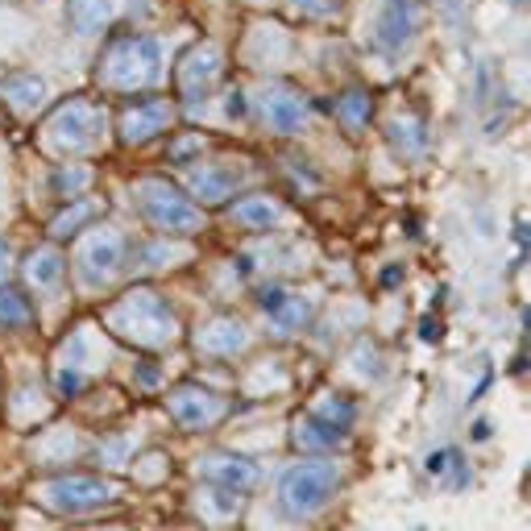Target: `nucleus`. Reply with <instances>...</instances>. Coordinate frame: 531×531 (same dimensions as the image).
<instances>
[{
    "instance_id": "obj_1",
    "label": "nucleus",
    "mask_w": 531,
    "mask_h": 531,
    "mask_svg": "<svg viewBox=\"0 0 531 531\" xmlns=\"http://www.w3.org/2000/svg\"><path fill=\"white\" fill-rule=\"evenodd\" d=\"M104 328L146 353H162L179 341V316L154 287H133L104 312Z\"/></svg>"
},
{
    "instance_id": "obj_2",
    "label": "nucleus",
    "mask_w": 531,
    "mask_h": 531,
    "mask_svg": "<svg viewBox=\"0 0 531 531\" xmlns=\"http://www.w3.org/2000/svg\"><path fill=\"white\" fill-rule=\"evenodd\" d=\"M96 79L104 88H117V92H142V88H154L162 79V50L154 38H142V34H129V38H117L108 42L100 63H96Z\"/></svg>"
},
{
    "instance_id": "obj_3",
    "label": "nucleus",
    "mask_w": 531,
    "mask_h": 531,
    "mask_svg": "<svg viewBox=\"0 0 531 531\" xmlns=\"http://www.w3.org/2000/svg\"><path fill=\"white\" fill-rule=\"evenodd\" d=\"M341 490V469L332 461H295L283 469L278 478V507H283L287 519H312L316 511H324L332 494Z\"/></svg>"
},
{
    "instance_id": "obj_4",
    "label": "nucleus",
    "mask_w": 531,
    "mask_h": 531,
    "mask_svg": "<svg viewBox=\"0 0 531 531\" xmlns=\"http://www.w3.org/2000/svg\"><path fill=\"white\" fill-rule=\"evenodd\" d=\"M121 482L113 478H92V473H59V478H46L34 486V502L54 515H92L104 507H117L121 502Z\"/></svg>"
},
{
    "instance_id": "obj_5",
    "label": "nucleus",
    "mask_w": 531,
    "mask_h": 531,
    "mask_svg": "<svg viewBox=\"0 0 531 531\" xmlns=\"http://www.w3.org/2000/svg\"><path fill=\"white\" fill-rule=\"evenodd\" d=\"M133 200L137 212H142L150 225L166 237H187V233H200L204 229V212L195 208V200L187 191H179L171 179H137L133 183Z\"/></svg>"
},
{
    "instance_id": "obj_6",
    "label": "nucleus",
    "mask_w": 531,
    "mask_h": 531,
    "mask_svg": "<svg viewBox=\"0 0 531 531\" xmlns=\"http://www.w3.org/2000/svg\"><path fill=\"white\" fill-rule=\"evenodd\" d=\"M42 142L54 154H92L104 142V113L83 96L63 100L42 125Z\"/></svg>"
},
{
    "instance_id": "obj_7",
    "label": "nucleus",
    "mask_w": 531,
    "mask_h": 531,
    "mask_svg": "<svg viewBox=\"0 0 531 531\" xmlns=\"http://www.w3.org/2000/svg\"><path fill=\"white\" fill-rule=\"evenodd\" d=\"M125 254H129L125 237L113 225H96L75 241V278L88 291H100L125 270Z\"/></svg>"
},
{
    "instance_id": "obj_8",
    "label": "nucleus",
    "mask_w": 531,
    "mask_h": 531,
    "mask_svg": "<svg viewBox=\"0 0 531 531\" xmlns=\"http://www.w3.org/2000/svg\"><path fill=\"white\" fill-rule=\"evenodd\" d=\"M424 25V0H386L370 25V46L382 54H403Z\"/></svg>"
},
{
    "instance_id": "obj_9",
    "label": "nucleus",
    "mask_w": 531,
    "mask_h": 531,
    "mask_svg": "<svg viewBox=\"0 0 531 531\" xmlns=\"http://www.w3.org/2000/svg\"><path fill=\"white\" fill-rule=\"evenodd\" d=\"M166 411H171V419L179 428L204 432V428H216L220 419L229 415V399H220L216 390H208V386L183 382V386H175L171 395H166Z\"/></svg>"
},
{
    "instance_id": "obj_10",
    "label": "nucleus",
    "mask_w": 531,
    "mask_h": 531,
    "mask_svg": "<svg viewBox=\"0 0 531 531\" xmlns=\"http://www.w3.org/2000/svg\"><path fill=\"white\" fill-rule=\"evenodd\" d=\"M171 117H175V108H171V100H162V96L129 100L121 108V117H117V137L125 146H142V142H150V137H158L166 125H171Z\"/></svg>"
},
{
    "instance_id": "obj_11",
    "label": "nucleus",
    "mask_w": 531,
    "mask_h": 531,
    "mask_svg": "<svg viewBox=\"0 0 531 531\" xmlns=\"http://www.w3.org/2000/svg\"><path fill=\"white\" fill-rule=\"evenodd\" d=\"M216 79H220V50L212 42H195L175 67V83L183 100H204L216 88Z\"/></svg>"
},
{
    "instance_id": "obj_12",
    "label": "nucleus",
    "mask_w": 531,
    "mask_h": 531,
    "mask_svg": "<svg viewBox=\"0 0 531 531\" xmlns=\"http://www.w3.org/2000/svg\"><path fill=\"white\" fill-rule=\"evenodd\" d=\"M312 117V104L303 92H295L291 83H266L262 88V121L274 133H299Z\"/></svg>"
},
{
    "instance_id": "obj_13",
    "label": "nucleus",
    "mask_w": 531,
    "mask_h": 531,
    "mask_svg": "<svg viewBox=\"0 0 531 531\" xmlns=\"http://www.w3.org/2000/svg\"><path fill=\"white\" fill-rule=\"evenodd\" d=\"M200 478L204 482H212V486H225V490H237V494H245V490H254L258 482H262V469H258V461H249V457H237V453H225V449H216V453H204L200 457Z\"/></svg>"
},
{
    "instance_id": "obj_14",
    "label": "nucleus",
    "mask_w": 531,
    "mask_h": 531,
    "mask_svg": "<svg viewBox=\"0 0 531 531\" xmlns=\"http://www.w3.org/2000/svg\"><path fill=\"white\" fill-rule=\"evenodd\" d=\"M195 349L204 357H237L249 349V328L237 316H216L208 324H200L195 332Z\"/></svg>"
},
{
    "instance_id": "obj_15",
    "label": "nucleus",
    "mask_w": 531,
    "mask_h": 531,
    "mask_svg": "<svg viewBox=\"0 0 531 531\" xmlns=\"http://www.w3.org/2000/svg\"><path fill=\"white\" fill-rule=\"evenodd\" d=\"M258 307L278 332H299L312 320V299H303L299 291H287V287H266L258 295Z\"/></svg>"
},
{
    "instance_id": "obj_16",
    "label": "nucleus",
    "mask_w": 531,
    "mask_h": 531,
    "mask_svg": "<svg viewBox=\"0 0 531 531\" xmlns=\"http://www.w3.org/2000/svg\"><path fill=\"white\" fill-rule=\"evenodd\" d=\"M187 187L200 204H225L241 187V171H225V166H195L187 171Z\"/></svg>"
},
{
    "instance_id": "obj_17",
    "label": "nucleus",
    "mask_w": 531,
    "mask_h": 531,
    "mask_svg": "<svg viewBox=\"0 0 531 531\" xmlns=\"http://www.w3.org/2000/svg\"><path fill=\"white\" fill-rule=\"evenodd\" d=\"M63 270H67V262H63V254L54 245H42V249H30L25 254V262H21V278L30 287H38V291H54L63 283Z\"/></svg>"
},
{
    "instance_id": "obj_18",
    "label": "nucleus",
    "mask_w": 531,
    "mask_h": 531,
    "mask_svg": "<svg viewBox=\"0 0 531 531\" xmlns=\"http://www.w3.org/2000/svg\"><path fill=\"white\" fill-rule=\"evenodd\" d=\"M291 444L303 449V453H328V449H337V444H341V428L307 411L291 424Z\"/></svg>"
},
{
    "instance_id": "obj_19",
    "label": "nucleus",
    "mask_w": 531,
    "mask_h": 531,
    "mask_svg": "<svg viewBox=\"0 0 531 531\" xmlns=\"http://www.w3.org/2000/svg\"><path fill=\"white\" fill-rule=\"evenodd\" d=\"M229 216L241 229H274L278 220H283V208H278V200H270V195L254 191V195H241V200L229 208Z\"/></svg>"
},
{
    "instance_id": "obj_20",
    "label": "nucleus",
    "mask_w": 531,
    "mask_h": 531,
    "mask_svg": "<svg viewBox=\"0 0 531 531\" xmlns=\"http://www.w3.org/2000/svg\"><path fill=\"white\" fill-rule=\"evenodd\" d=\"M0 92H5V100L17 108V113H34V108L46 100V79H38L30 71H13V75H5V83H0Z\"/></svg>"
},
{
    "instance_id": "obj_21",
    "label": "nucleus",
    "mask_w": 531,
    "mask_h": 531,
    "mask_svg": "<svg viewBox=\"0 0 531 531\" xmlns=\"http://www.w3.org/2000/svg\"><path fill=\"white\" fill-rule=\"evenodd\" d=\"M386 137H390V146H395V154H403V158H419L428 150V129H424V121L419 117H403V121H395L386 129Z\"/></svg>"
},
{
    "instance_id": "obj_22",
    "label": "nucleus",
    "mask_w": 531,
    "mask_h": 531,
    "mask_svg": "<svg viewBox=\"0 0 531 531\" xmlns=\"http://www.w3.org/2000/svg\"><path fill=\"white\" fill-rule=\"evenodd\" d=\"M67 17L79 34H96L113 17V0H67Z\"/></svg>"
},
{
    "instance_id": "obj_23",
    "label": "nucleus",
    "mask_w": 531,
    "mask_h": 531,
    "mask_svg": "<svg viewBox=\"0 0 531 531\" xmlns=\"http://www.w3.org/2000/svg\"><path fill=\"white\" fill-rule=\"evenodd\" d=\"M34 320V303L21 287H0V328H25Z\"/></svg>"
},
{
    "instance_id": "obj_24",
    "label": "nucleus",
    "mask_w": 531,
    "mask_h": 531,
    "mask_svg": "<svg viewBox=\"0 0 531 531\" xmlns=\"http://www.w3.org/2000/svg\"><path fill=\"white\" fill-rule=\"evenodd\" d=\"M96 216V200H75V204H67L59 216L50 220V237L54 241H63V237H75L83 225H88V220Z\"/></svg>"
},
{
    "instance_id": "obj_25",
    "label": "nucleus",
    "mask_w": 531,
    "mask_h": 531,
    "mask_svg": "<svg viewBox=\"0 0 531 531\" xmlns=\"http://www.w3.org/2000/svg\"><path fill=\"white\" fill-rule=\"evenodd\" d=\"M370 113H374V100H370V92H361V88H349V92L337 100V117H341V125L353 129V133L370 121Z\"/></svg>"
},
{
    "instance_id": "obj_26",
    "label": "nucleus",
    "mask_w": 531,
    "mask_h": 531,
    "mask_svg": "<svg viewBox=\"0 0 531 531\" xmlns=\"http://www.w3.org/2000/svg\"><path fill=\"white\" fill-rule=\"evenodd\" d=\"M312 415H320V419H328V424L345 428L349 419H353V407H349V399H345V395H324V399L312 407Z\"/></svg>"
},
{
    "instance_id": "obj_27",
    "label": "nucleus",
    "mask_w": 531,
    "mask_h": 531,
    "mask_svg": "<svg viewBox=\"0 0 531 531\" xmlns=\"http://www.w3.org/2000/svg\"><path fill=\"white\" fill-rule=\"evenodd\" d=\"M137 469H142V473H137V482H142V486H158L162 469H166V453H146L142 461H137Z\"/></svg>"
},
{
    "instance_id": "obj_28",
    "label": "nucleus",
    "mask_w": 531,
    "mask_h": 531,
    "mask_svg": "<svg viewBox=\"0 0 531 531\" xmlns=\"http://www.w3.org/2000/svg\"><path fill=\"white\" fill-rule=\"evenodd\" d=\"M88 183H92L88 166H67V171H59V179H54V187H59V191H83Z\"/></svg>"
},
{
    "instance_id": "obj_29",
    "label": "nucleus",
    "mask_w": 531,
    "mask_h": 531,
    "mask_svg": "<svg viewBox=\"0 0 531 531\" xmlns=\"http://www.w3.org/2000/svg\"><path fill=\"white\" fill-rule=\"evenodd\" d=\"M125 453H129V440H121V436L108 440V444H100V465H104V469H117Z\"/></svg>"
},
{
    "instance_id": "obj_30",
    "label": "nucleus",
    "mask_w": 531,
    "mask_h": 531,
    "mask_svg": "<svg viewBox=\"0 0 531 531\" xmlns=\"http://www.w3.org/2000/svg\"><path fill=\"white\" fill-rule=\"evenodd\" d=\"M291 5L307 17H328V13H337L341 9V0H291Z\"/></svg>"
},
{
    "instance_id": "obj_31",
    "label": "nucleus",
    "mask_w": 531,
    "mask_h": 531,
    "mask_svg": "<svg viewBox=\"0 0 531 531\" xmlns=\"http://www.w3.org/2000/svg\"><path fill=\"white\" fill-rule=\"evenodd\" d=\"M449 457H453L449 449H440V453L428 457V473H432V478H444V465H449Z\"/></svg>"
},
{
    "instance_id": "obj_32",
    "label": "nucleus",
    "mask_w": 531,
    "mask_h": 531,
    "mask_svg": "<svg viewBox=\"0 0 531 531\" xmlns=\"http://www.w3.org/2000/svg\"><path fill=\"white\" fill-rule=\"evenodd\" d=\"M225 113L237 117V121L245 117V96H241V92H229V108H225Z\"/></svg>"
},
{
    "instance_id": "obj_33",
    "label": "nucleus",
    "mask_w": 531,
    "mask_h": 531,
    "mask_svg": "<svg viewBox=\"0 0 531 531\" xmlns=\"http://www.w3.org/2000/svg\"><path fill=\"white\" fill-rule=\"evenodd\" d=\"M5 270H9V249L0 245V278H5Z\"/></svg>"
}]
</instances>
